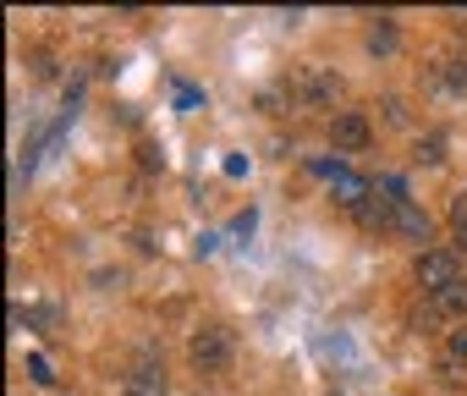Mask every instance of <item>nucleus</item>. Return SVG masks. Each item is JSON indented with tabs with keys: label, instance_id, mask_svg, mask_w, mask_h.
Segmentation results:
<instances>
[{
	"label": "nucleus",
	"instance_id": "nucleus-16",
	"mask_svg": "<svg viewBox=\"0 0 467 396\" xmlns=\"http://www.w3.org/2000/svg\"><path fill=\"white\" fill-rule=\"evenodd\" d=\"M385 121H396V127L407 121V110H401V99H385Z\"/></svg>",
	"mask_w": 467,
	"mask_h": 396
},
{
	"label": "nucleus",
	"instance_id": "nucleus-12",
	"mask_svg": "<svg viewBox=\"0 0 467 396\" xmlns=\"http://www.w3.org/2000/svg\"><path fill=\"white\" fill-rule=\"evenodd\" d=\"M254 226H259V215H254V210H243L237 221H231V237H243V243H248V237H254Z\"/></svg>",
	"mask_w": 467,
	"mask_h": 396
},
{
	"label": "nucleus",
	"instance_id": "nucleus-11",
	"mask_svg": "<svg viewBox=\"0 0 467 396\" xmlns=\"http://www.w3.org/2000/svg\"><path fill=\"white\" fill-rule=\"evenodd\" d=\"M456 363H467V330L445 336V369H456Z\"/></svg>",
	"mask_w": 467,
	"mask_h": 396
},
{
	"label": "nucleus",
	"instance_id": "nucleus-17",
	"mask_svg": "<svg viewBox=\"0 0 467 396\" xmlns=\"http://www.w3.org/2000/svg\"><path fill=\"white\" fill-rule=\"evenodd\" d=\"M456 243H462V248H467V226H456Z\"/></svg>",
	"mask_w": 467,
	"mask_h": 396
},
{
	"label": "nucleus",
	"instance_id": "nucleus-3",
	"mask_svg": "<svg viewBox=\"0 0 467 396\" xmlns=\"http://www.w3.org/2000/svg\"><path fill=\"white\" fill-rule=\"evenodd\" d=\"M336 94H341V78L325 72V67H303L297 83H292V99L297 105H336Z\"/></svg>",
	"mask_w": 467,
	"mask_h": 396
},
{
	"label": "nucleus",
	"instance_id": "nucleus-2",
	"mask_svg": "<svg viewBox=\"0 0 467 396\" xmlns=\"http://www.w3.org/2000/svg\"><path fill=\"white\" fill-rule=\"evenodd\" d=\"M187 358H192V363H198L203 374H220V369L231 363V330H225V325H203V330L192 336Z\"/></svg>",
	"mask_w": 467,
	"mask_h": 396
},
{
	"label": "nucleus",
	"instance_id": "nucleus-5",
	"mask_svg": "<svg viewBox=\"0 0 467 396\" xmlns=\"http://www.w3.org/2000/svg\"><path fill=\"white\" fill-rule=\"evenodd\" d=\"M390 232L407 237V243H429L434 221H429V210H418V204H396V210H390Z\"/></svg>",
	"mask_w": 467,
	"mask_h": 396
},
{
	"label": "nucleus",
	"instance_id": "nucleus-14",
	"mask_svg": "<svg viewBox=\"0 0 467 396\" xmlns=\"http://www.w3.org/2000/svg\"><path fill=\"white\" fill-rule=\"evenodd\" d=\"M451 226H467V193H456V204H451Z\"/></svg>",
	"mask_w": 467,
	"mask_h": 396
},
{
	"label": "nucleus",
	"instance_id": "nucleus-6",
	"mask_svg": "<svg viewBox=\"0 0 467 396\" xmlns=\"http://www.w3.org/2000/svg\"><path fill=\"white\" fill-rule=\"evenodd\" d=\"M429 319H467V281L434 292V297H429Z\"/></svg>",
	"mask_w": 467,
	"mask_h": 396
},
{
	"label": "nucleus",
	"instance_id": "nucleus-1",
	"mask_svg": "<svg viewBox=\"0 0 467 396\" xmlns=\"http://www.w3.org/2000/svg\"><path fill=\"white\" fill-rule=\"evenodd\" d=\"M412 270H418V287H423V292H429V297H434V292H445V287H456V281H462V259H456V254H451V248H423V254H418V265H412Z\"/></svg>",
	"mask_w": 467,
	"mask_h": 396
},
{
	"label": "nucleus",
	"instance_id": "nucleus-8",
	"mask_svg": "<svg viewBox=\"0 0 467 396\" xmlns=\"http://www.w3.org/2000/svg\"><path fill=\"white\" fill-rule=\"evenodd\" d=\"M368 50H374V56H390V50H396V23H374V28H368Z\"/></svg>",
	"mask_w": 467,
	"mask_h": 396
},
{
	"label": "nucleus",
	"instance_id": "nucleus-4",
	"mask_svg": "<svg viewBox=\"0 0 467 396\" xmlns=\"http://www.w3.org/2000/svg\"><path fill=\"white\" fill-rule=\"evenodd\" d=\"M330 143H336V154H363V149L374 143L368 116H358V110H336V121H330Z\"/></svg>",
	"mask_w": 467,
	"mask_h": 396
},
{
	"label": "nucleus",
	"instance_id": "nucleus-7",
	"mask_svg": "<svg viewBox=\"0 0 467 396\" xmlns=\"http://www.w3.org/2000/svg\"><path fill=\"white\" fill-rule=\"evenodd\" d=\"M121 396H165V380H160L154 369H138V374L121 385Z\"/></svg>",
	"mask_w": 467,
	"mask_h": 396
},
{
	"label": "nucleus",
	"instance_id": "nucleus-15",
	"mask_svg": "<svg viewBox=\"0 0 467 396\" xmlns=\"http://www.w3.org/2000/svg\"><path fill=\"white\" fill-rule=\"evenodd\" d=\"M176 99H182V105H187V110H192V105H203V94H198V89H187V83H182V89H176Z\"/></svg>",
	"mask_w": 467,
	"mask_h": 396
},
{
	"label": "nucleus",
	"instance_id": "nucleus-9",
	"mask_svg": "<svg viewBox=\"0 0 467 396\" xmlns=\"http://www.w3.org/2000/svg\"><path fill=\"white\" fill-rule=\"evenodd\" d=\"M418 160H423V165H440V160H445V138H440V132L418 138Z\"/></svg>",
	"mask_w": 467,
	"mask_h": 396
},
{
	"label": "nucleus",
	"instance_id": "nucleus-13",
	"mask_svg": "<svg viewBox=\"0 0 467 396\" xmlns=\"http://www.w3.org/2000/svg\"><path fill=\"white\" fill-rule=\"evenodd\" d=\"M28 374H34V380H39V385H50V380H56V374H50V363H45V358H39V352H34V358H28Z\"/></svg>",
	"mask_w": 467,
	"mask_h": 396
},
{
	"label": "nucleus",
	"instance_id": "nucleus-10",
	"mask_svg": "<svg viewBox=\"0 0 467 396\" xmlns=\"http://www.w3.org/2000/svg\"><path fill=\"white\" fill-rule=\"evenodd\" d=\"M440 83H445L451 94H467V61H445V72H440Z\"/></svg>",
	"mask_w": 467,
	"mask_h": 396
}]
</instances>
